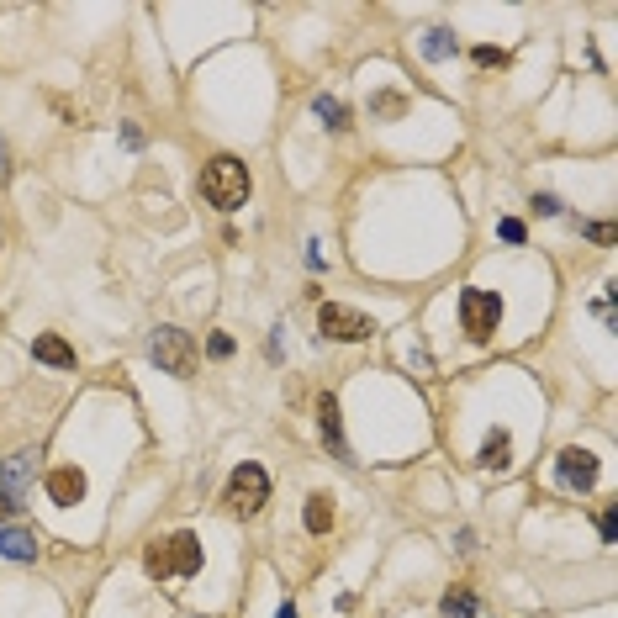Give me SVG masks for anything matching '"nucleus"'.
I'll return each mask as SVG.
<instances>
[{
	"mask_svg": "<svg viewBox=\"0 0 618 618\" xmlns=\"http://www.w3.org/2000/svg\"><path fill=\"white\" fill-rule=\"evenodd\" d=\"M254 180H249V164L233 159V154H217L212 164L201 170V196L217 206V212H238L243 201H249Z\"/></svg>",
	"mask_w": 618,
	"mask_h": 618,
	"instance_id": "obj_1",
	"label": "nucleus"
},
{
	"mask_svg": "<svg viewBox=\"0 0 618 618\" xmlns=\"http://www.w3.org/2000/svg\"><path fill=\"white\" fill-rule=\"evenodd\" d=\"M143 571L154 576V582L196 576V571H201V539H196V534H170V539H159V545H148Z\"/></svg>",
	"mask_w": 618,
	"mask_h": 618,
	"instance_id": "obj_2",
	"label": "nucleus"
},
{
	"mask_svg": "<svg viewBox=\"0 0 618 618\" xmlns=\"http://www.w3.org/2000/svg\"><path fill=\"white\" fill-rule=\"evenodd\" d=\"M222 502H228V513H238V518H254V513L270 502V476L259 471L254 460H243L238 471L228 476V486H222Z\"/></svg>",
	"mask_w": 618,
	"mask_h": 618,
	"instance_id": "obj_3",
	"label": "nucleus"
},
{
	"mask_svg": "<svg viewBox=\"0 0 618 618\" xmlns=\"http://www.w3.org/2000/svg\"><path fill=\"white\" fill-rule=\"evenodd\" d=\"M317 333L333 344H365V339H376V323H370L365 312H354L344 302H323L317 307Z\"/></svg>",
	"mask_w": 618,
	"mask_h": 618,
	"instance_id": "obj_4",
	"label": "nucleus"
},
{
	"mask_svg": "<svg viewBox=\"0 0 618 618\" xmlns=\"http://www.w3.org/2000/svg\"><path fill=\"white\" fill-rule=\"evenodd\" d=\"M148 354H154V365L164 370V376H180V381L196 376V339L185 328H159Z\"/></svg>",
	"mask_w": 618,
	"mask_h": 618,
	"instance_id": "obj_5",
	"label": "nucleus"
},
{
	"mask_svg": "<svg viewBox=\"0 0 618 618\" xmlns=\"http://www.w3.org/2000/svg\"><path fill=\"white\" fill-rule=\"evenodd\" d=\"M460 323H465V333H471L476 344H486L497 333V323H502V302H497V291H481V286H471L460 296Z\"/></svg>",
	"mask_w": 618,
	"mask_h": 618,
	"instance_id": "obj_6",
	"label": "nucleus"
},
{
	"mask_svg": "<svg viewBox=\"0 0 618 618\" xmlns=\"http://www.w3.org/2000/svg\"><path fill=\"white\" fill-rule=\"evenodd\" d=\"M555 476L566 492H592L597 486V455H587V449H560L555 455Z\"/></svg>",
	"mask_w": 618,
	"mask_h": 618,
	"instance_id": "obj_7",
	"label": "nucleus"
},
{
	"mask_svg": "<svg viewBox=\"0 0 618 618\" xmlns=\"http://www.w3.org/2000/svg\"><path fill=\"white\" fill-rule=\"evenodd\" d=\"M317 428H323V444L333 449V455L349 460V444H344V418H339V402H333V397H317Z\"/></svg>",
	"mask_w": 618,
	"mask_h": 618,
	"instance_id": "obj_8",
	"label": "nucleus"
},
{
	"mask_svg": "<svg viewBox=\"0 0 618 618\" xmlns=\"http://www.w3.org/2000/svg\"><path fill=\"white\" fill-rule=\"evenodd\" d=\"M48 497L59 502V508H74V502L85 497V476L74 471V465H59V471H48Z\"/></svg>",
	"mask_w": 618,
	"mask_h": 618,
	"instance_id": "obj_9",
	"label": "nucleus"
},
{
	"mask_svg": "<svg viewBox=\"0 0 618 618\" xmlns=\"http://www.w3.org/2000/svg\"><path fill=\"white\" fill-rule=\"evenodd\" d=\"M32 360H43L53 370H74V344H64L59 333H37V339H32Z\"/></svg>",
	"mask_w": 618,
	"mask_h": 618,
	"instance_id": "obj_10",
	"label": "nucleus"
},
{
	"mask_svg": "<svg viewBox=\"0 0 618 618\" xmlns=\"http://www.w3.org/2000/svg\"><path fill=\"white\" fill-rule=\"evenodd\" d=\"M32 471H37V449H16V455L6 460V497H11V502L27 492Z\"/></svg>",
	"mask_w": 618,
	"mask_h": 618,
	"instance_id": "obj_11",
	"label": "nucleus"
},
{
	"mask_svg": "<svg viewBox=\"0 0 618 618\" xmlns=\"http://www.w3.org/2000/svg\"><path fill=\"white\" fill-rule=\"evenodd\" d=\"M476 465H481V471H508V465H513V439L502 434V428H497V434H486Z\"/></svg>",
	"mask_w": 618,
	"mask_h": 618,
	"instance_id": "obj_12",
	"label": "nucleus"
},
{
	"mask_svg": "<svg viewBox=\"0 0 618 618\" xmlns=\"http://www.w3.org/2000/svg\"><path fill=\"white\" fill-rule=\"evenodd\" d=\"M0 555L6 560H37V534L32 529H0Z\"/></svg>",
	"mask_w": 618,
	"mask_h": 618,
	"instance_id": "obj_13",
	"label": "nucleus"
},
{
	"mask_svg": "<svg viewBox=\"0 0 618 618\" xmlns=\"http://www.w3.org/2000/svg\"><path fill=\"white\" fill-rule=\"evenodd\" d=\"M302 523H307V534H328V529H333V502H328L323 492H312V497H307Z\"/></svg>",
	"mask_w": 618,
	"mask_h": 618,
	"instance_id": "obj_14",
	"label": "nucleus"
},
{
	"mask_svg": "<svg viewBox=\"0 0 618 618\" xmlns=\"http://www.w3.org/2000/svg\"><path fill=\"white\" fill-rule=\"evenodd\" d=\"M439 618H476V592L471 587H449L444 603H439Z\"/></svg>",
	"mask_w": 618,
	"mask_h": 618,
	"instance_id": "obj_15",
	"label": "nucleus"
},
{
	"mask_svg": "<svg viewBox=\"0 0 618 618\" xmlns=\"http://www.w3.org/2000/svg\"><path fill=\"white\" fill-rule=\"evenodd\" d=\"M312 111L323 117V127H333V133H344V127H349V106H344V101H333V96H317Z\"/></svg>",
	"mask_w": 618,
	"mask_h": 618,
	"instance_id": "obj_16",
	"label": "nucleus"
},
{
	"mask_svg": "<svg viewBox=\"0 0 618 618\" xmlns=\"http://www.w3.org/2000/svg\"><path fill=\"white\" fill-rule=\"evenodd\" d=\"M423 53H428V59H449V53H455V43H449L444 27H434V32H428V43H423Z\"/></svg>",
	"mask_w": 618,
	"mask_h": 618,
	"instance_id": "obj_17",
	"label": "nucleus"
},
{
	"mask_svg": "<svg viewBox=\"0 0 618 618\" xmlns=\"http://www.w3.org/2000/svg\"><path fill=\"white\" fill-rule=\"evenodd\" d=\"M206 354H212V360H233V339L228 333H212V339H206Z\"/></svg>",
	"mask_w": 618,
	"mask_h": 618,
	"instance_id": "obj_18",
	"label": "nucleus"
},
{
	"mask_svg": "<svg viewBox=\"0 0 618 618\" xmlns=\"http://www.w3.org/2000/svg\"><path fill=\"white\" fill-rule=\"evenodd\" d=\"M592 243H618V228H613V222H587V228H582Z\"/></svg>",
	"mask_w": 618,
	"mask_h": 618,
	"instance_id": "obj_19",
	"label": "nucleus"
},
{
	"mask_svg": "<svg viewBox=\"0 0 618 618\" xmlns=\"http://www.w3.org/2000/svg\"><path fill=\"white\" fill-rule=\"evenodd\" d=\"M471 59H476L481 69H502V64H508V53H502V48H476Z\"/></svg>",
	"mask_w": 618,
	"mask_h": 618,
	"instance_id": "obj_20",
	"label": "nucleus"
},
{
	"mask_svg": "<svg viewBox=\"0 0 618 618\" xmlns=\"http://www.w3.org/2000/svg\"><path fill=\"white\" fill-rule=\"evenodd\" d=\"M603 539H608V545L618 539V508H608V513H603Z\"/></svg>",
	"mask_w": 618,
	"mask_h": 618,
	"instance_id": "obj_21",
	"label": "nucleus"
},
{
	"mask_svg": "<svg viewBox=\"0 0 618 618\" xmlns=\"http://www.w3.org/2000/svg\"><path fill=\"white\" fill-rule=\"evenodd\" d=\"M502 238H508V243H523V222L508 217V222H502Z\"/></svg>",
	"mask_w": 618,
	"mask_h": 618,
	"instance_id": "obj_22",
	"label": "nucleus"
},
{
	"mask_svg": "<svg viewBox=\"0 0 618 618\" xmlns=\"http://www.w3.org/2000/svg\"><path fill=\"white\" fill-rule=\"evenodd\" d=\"M534 206H539L545 217H560V201H555V196H534Z\"/></svg>",
	"mask_w": 618,
	"mask_h": 618,
	"instance_id": "obj_23",
	"label": "nucleus"
},
{
	"mask_svg": "<svg viewBox=\"0 0 618 618\" xmlns=\"http://www.w3.org/2000/svg\"><path fill=\"white\" fill-rule=\"evenodd\" d=\"M11 513H16V502H11L6 492H0V529H6V518H11Z\"/></svg>",
	"mask_w": 618,
	"mask_h": 618,
	"instance_id": "obj_24",
	"label": "nucleus"
},
{
	"mask_svg": "<svg viewBox=\"0 0 618 618\" xmlns=\"http://www.w3.org/2000/svg\"><path fill=\"white\" fill-rule=\"evenodd\" d=\"M6 175H11V154H6V143H0V185H6Z\"/></svg>",
	"mask_w": 618,
	"mask_h": 618,
	"instance_id": "obj_25",
	"label": "nucleus"
},
{
	"mask_svg": "<svg viewBox=\"0 0 618 618\" xmlns=\"http://www.w3.org/2000/svg\"><path fill=\"white\" fill-rule=\"evenodd\" d=\"M275 618H296V608H291V603H286V608H280V613H275Z\"/></svg>",
	"mask_w": 618,
	"mask_h": 618,
	"instance_id": "obj_26",
	"label": "nucleus"
}]
</instances>
